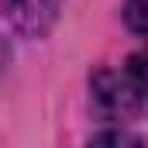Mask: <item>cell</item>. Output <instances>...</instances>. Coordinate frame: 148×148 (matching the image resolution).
<instances>
[{
  "label": "cell",
  "mask_w": 148,
  "mask_h": 148,
  "mask_svg": "<svg viewBox=\"0 0 148 148\" xmlns=\"http://www.w3.org/2000/svg\"><path fill=\"white\" fill-rule=\"evenodd\" d=\"M93 110L100 114L103 121H131L141 114L145 103V93L134 86V79L124 73H114V69H97L93 73Z\"/></svg>",
  "instance_id": "6da1fadb"
},
{
  "label": "cell",
  "mask_w": 148,
  "mask_h": 148,
  "mask_svg": "<svg viewBox=\"0 0 148 148\" xmlns=\"http://www.w3.org/2000/svg\"><path fill=\"white\" fill-rule=\"evenodd\" d=\"M62 0H7V14L14 21V28L28 38L48 35V28L59 21Z\"/></svg>",
  "instance_id": "7a4b0ae2"
},
{
  "label": "cell",
  "mask_w": 148,
  "mask_h": 148,
  "mask_svg": "<svg viewBox=\"0 0 148 148\" xmlns=\"http://www.w3.org/2000/svg\"><path fill=\"white\" fill-rule=\"evenodd\" d=\"M124 24L134 35H148V0H127L124 3Z\"/></svg>",
  "instance_id": "3957f363"
},
{
  "label": "cell",
  "mask_w": 148,
  "mask_h": 148,
  "mask_svg": "<svg viewBox=\"0 0 148 148\" xmlns=\"http://www.w3.org/2000/svg\"><path fill=\"white\" fill-rule=\"evenodd\" d=\"M127 76L134 79V86L145 93V100H148V48L134 52V55L127 59Z\"/></svg>",
  "instance_id": "277c9868"
},
{
  "label": "cell",
  "mask_w": 148,
  "mask_h": 148,
  "mask_svg": "<svg viewBox=\"0 0 148 148\" xmlns=\"http://www.w3.org/2000/svg\"><path fill=\"white\" fill-rule=\"evenodd\" d=\"M93 145H138V138H131L124 131H107V134H97Z\"/></svg>",
  "instance_id": "5b68a950"
}]
</instances>
